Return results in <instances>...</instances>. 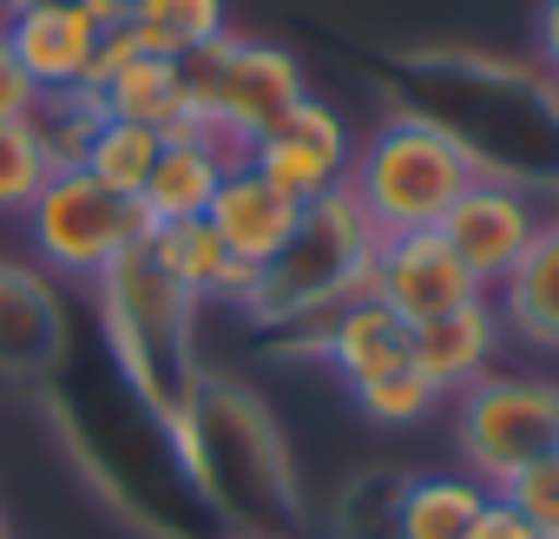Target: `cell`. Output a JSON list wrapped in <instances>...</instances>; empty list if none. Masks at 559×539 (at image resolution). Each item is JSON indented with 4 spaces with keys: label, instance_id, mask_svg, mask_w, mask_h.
I'll use <instances>...</instances> for the list:
<instances>
[{
    "label": "cell",
    "instance_id": "cell-7",
    "mask_svg": "<svg viewBox=\"0 0 559 539\" xmlns=\"http://www.w3.org/2000/svg\"><path fill=\"white\" fill-rule=\"evenodd\" d=\"M27 250L53 284H99V270L112 256H126L132 243H145V211L132 197H112L93 171H53L40 184V197L21 211Z\"/></svg>",
    "mask_w": 559,
    "mask_h": 539
},
{
    "label": "cell",
    "instance_id": "cell-17",
    "mask_svg": "<svg viewBox=\"0 0 559 539\" xmlns=\"http://www.w3.org/2000/svg\"><path fill=\"white\" fill-rule=\"evenodd\" d=\"M230 165H237V158H230L224 145H211V139H178V145H165L158 165H152V178H145V191H139L145 230L204 217L211 197H217V178H224Z\"/></svg>",
    "mask_w": 559,
    "mask_h": 539
},
{
    "label": "cell",
    "instance_id": "cell-24",
    "mask_svg": "<svg viewBox=\"0 0 559 539\" xmlns=\"http://www.w3.org/2000/svg\"><path fill=\"white\" fill-rule=\"evenodd\" d=\"M500 500H507L520 519H533L546 539H559V447L539 454V460H526V467L500 487Z\"/></svg>",
    "mask_w": 559,
    "mask_h": 539
},
{
    "label": "cell",
    "instance_id": "cell-8",
    "mask_svg": "<svg viewBox=\"0 0 559 539\" xmlns=\"http://www.w3.org/2000/svg\"><path fill=\"white\" fill-rule=\"evenodd\" d=\"M349 158H356V132L317 93L297 99L284 119H276L263 139H250V152H243L250 171H263L276 191L297 197V204H317V197L343 191L349 184Z\"/></svg>",
    "mask_w": 559,
    "mask_h": 539
},
{
    "label": "cell",
    "instance_id": "cell-26",
    "mask_svg": "<svg viewBox=\"0 0 559 539\" xmlns=\"http://www.w3.org/2000/svg\"><path fill=\"white\" fill-rule=\"evenodd\" d=\"M467 539H546V532H539L533 519H520V513L493 493V500L480 506V519H474V532H467Z\"/></svg>",
    "mask_w": 559,
    "mask_h": 539
},
{
    "label": "cell",
    "instance_id": "cell-27",
    "mask_svg": "<svg viewBox=\"0 0 559 539\" xmlns=\"http://www.w3.org/2000/svg\"><path fill=\"white\" fill-rule=\"evenodd\" d=\"M533 60L539 73L559 80V0H539V14H533Z\"/></svg>",
    "mask_w": 559,
    "mask_h": 539
},
{
    "label": "cell",
    "instance_id": "cell-15",
    "mask_svg": "<svg viewBox=\"0 0 559 539\" xmlns=\"http://www.w3.org/2000/svg\"><path fill=\"white\" fill-rule=\"evenodd\" d=\"M304 356H317L343 388H362L376 375L408 369V323L395 310H382L376 297H356L304 336Z\"/></svg>",
    "mask_w": 559,
    "mask_h": 539
},
{
    "label": "cell",
    "instance_id": "cell-16",
    "mask_svg": "<svg viewBox=\"0 0 559 539\" xmlns=\"http://www.w3.org/2000/svg\"><path fill=\"white\" fill-rule=\"evenodd\" d=\"M204 224L217 230V243H224L230 256H243V263H270L276 250L297 237L304 204H297V197H284L263 171H250V165L237 158V165L217 178V197H211Z\"/></svg>",
    "mask_w": 559,
    "mask_h": 539
},
{
    "label": "cell",
    "instance_id": "cell-1",
    "mask_svg": "<svg viewBox=\"0 0 559 539\" xmlns=\"http://www.w3.org/2000/svg\"><path fill=\"white\" fill-rule=\"evenodd\" d=\"M171 447L204 500V513L230 539H290L304 519L297 467L276 415L230 375H204L198 395L171 415Z\"/></svg>",
    "mask_w": 559,
    "mask_h": 539
},
{
    "label": "cell",
    "instance_id": "cell-22",
    "mask_svg": "<svg viewBox=\"0 0 559 539\" xmlns=\"http://www.w3.org/2000/svg\"><path fill=\"white\" fill-rule=\"evenodd\" d=\"M349 402H356L362 421H376V428H389V434H415V428H428V421L448 408V402L415 375V362L395 369V375H376V382L349 388Z\"/></svg>",
    "mask_w": 559,
    "mask_h": 539
},
{
    "label": "cell",
    "instance_id": "cell-31",
    "mask_svg": "<svg viewBox=\"0 0 559 539\" xmlns=\"http://www.w3.org/2000/svg\"><path fill=\"white\" fill-rule=\"evenodd\" d=\"M552 217H559V204H552Z\"/></svg>",
    "mask_w": 559,
    "mask_h": 539
},
{
    "label": "cell",
    "instance_id": "cell-18",
    "mask_svg": "<svg viewBox=\"0 0 559 539\" xmlns=\"http://www.w3.org/2000/svg\"><path fill=\"white\" fill-rule=\"evenodd\" d=\"M493 493L461 474V467H435V474H408L395 487V506H389V532L395 539H467L480 506Z\"/></svg>",
    "mask_w": 559,
    "mask_h": 539
},
{
    "label": "cell",
    "instance_id": "cell-14",
    "mask_svg": "<svg viewBox=\"0 0 559 539\" xmlns=\"http://www.w3.org/2000/svg\"><path fill=\"white\" fill-rule=\"evenodd\" d=\"M500 356H507V330H500V316H493L487 297L467 303V310H448V316H435L421 330H408V362H415V375L441 402H454L461 388H474L480 375H493Z\"/></svg>",
    "mask_w": 559,
    "mask_h": 539
},
{
    "label": "cell",
    "instance_id": "cell-30",
    "mask_svg": "<svg viewBox=\"0 0 559 539\" xmlns=\"http://www.w3.org/2000/svg\"><path fill=\"white\" fill-rule=\"evenodd\" d=\"M0 539H14V519H8V506H0Z\"/></svg>",
    "mask_w": 559,
    "mask_h": 539
},
{
    "label": "cell",
    "instance_id": "cell-21",
    "mask_svg": "<svg viewBox=\"0 0 559 539\" xmlns=\"http://www.w3.org/2000/svg\"><path fill=\"white\" fill-rule=\"evenodd\" d=\"M145 250H152V263L165 270V277H171L178 290H191L198 303H211L224 263H230V250L217 243V230H211L204 217H191V224H158V230L145 237Z\"/></svg>",
    "mask_w": 559,
    "mask_h": 539
},
{
    "label": "cell",
    "instance_id": "cell-25",
    "mask_svg": "<svg viewBox=\"0 0 559 539\" xmlns=\"http://www.w3.org/2000/svg\"><path fill=\"white\" fill-rule=\"evenodd\" d=\"M34 112H40V86L27 80L21 53L8 47V27H0V125H21V119H34Z\"/></svg>",
    "mask_w": 559,
    "mask_h": 539
},
{
    "label": "cell",
    "instance_id": "cell-6",
    "mask_svg": "<svg viewBox=\"0 0 559 539\" xmlns=\"http://www.w3.org/2000/svg\"><path fill=\"white\" fill-rule=\"evenodd\" d=\"M454 467L500 493L526 460L559 447V382L539 369H493L454 402Z\"/></svg>",
    "mask_w": 559,
    "mask_h": 539
},
{
    "label": "cell",
    "instance_id": "cell-4",
    "mask_svg": "<svg viewBox=\"0 0 559 539\" xmlns=\"http://www.w3.org/2000/svg\"><path fill=\"white\" fill-rule=\"evenodd\" d=\"M467 184H474L467 152L408 106H395L369 139H356V158H349V197L362 204L376 237L435 230Z\"/></svg>",
    "mask_w": 559,
    "mask_h": 539
},
{
    "label": "cell",
    "instance_id": "cell-13",
    "mask_svg": "<svg viewBox=\"0 0 559 539\" xmlns=\"http://www.w3.org/2000/svg\"><path fill=\"white\" fill-rule=\"evenodd\" d=\"M0 27H8V47L21 53V67H27V80L40 86V99H67V93H80L86 73H93V60H99V40H106L80 0L21 8V14H8Z\"/></svg>",
    "mask_w": 559,
    "mask_h": 539
},
{
    "label": "cell",
    "instance_id": "cell-23",
    "mask_svg": "<svg viewBox=\"0 0 559 539\" xmlns=\"http://www.w3.org/2000/svg\"><path fill=\"white\" fill-rule=\"evenodd\" d=\"M47 178H53V158H47L34 119L0 125V217H21V211L40 197Z\"/></svg>",
    "mask_w": 559,
    "mask_h": 539
},
{
    "label": "cell",
    "instance_id": "cell-19",
    "mask_svg": "<svg viewBox=\"0 0 559 539\" xmlns=\"http://www.w3.org/2000/svg\"><path fill=\"white\" fill-rule=\"evenodd\" d=\"M126 27L152 53H171V60H191L198 47L230 34L224 0H126Z\"/></svg>",
    "mask_w": 559,
    "mask_h": 539
},
{
    "label": "cell",
    "instance_id": "cell-10",
    "mask_svg": "<svg viewBox=\"0 0 559 539\" xmlns=\"http://www.w3.org/2000/svg\"><path fill=\"white\" fill-rule=\"evenodd\" d=\"M73 356V316L34 256H0V382L47 388Z\"/></svg>",
    "mask_w": 559,
    "mask_h": 539
},
{
    "label": "cell",
    "instance_id": "cell-20",
    "mask_svg": "<svg viewBox=\"0 0 559 539\" xmlns=\"http://www.w3.org/2000/svg\"><path fill=\"white\" fill-rule=\"evenodd\" d=\"M158 152H165V139H158L152 125H132V119H99V125H93V139H86L80 171H93L112 197H132V204H139V191H145V178H152Z\"/></svg>",
    "mask_w": 559,
    "mask_h": 539
},
{
    "label": "cell",
    "instance_id": "cell-11",
    "mask_svg": "<svg viewBox=\"0 0 559 539\" xmlns=\"http://www.w3.org/2000/svg\"><path fill=\"white\" fill-rule=\"evenodd\" d=\"M539 224H546V204H539L533 191L500 184V178H474V184L448 204V217H441L435 230H441V237H448V250L474 270V284H480V290H493L507 270L533 250Z\"/></svg>",
    "mask_w": 559,
    "mask_h": 539
},
{
    "label": "cell",
    "instance_id": "cell-28",
    "mask_svg": "<svg viewBox=\"0 0 559 539\" xmlns=\"http://www.w3.org/2000/svg\"><path fill=\"white\" fill-rule=\"evenodd\" d=\"M80 8L93 14V27H99V34H112V27H126V0H80Z\"/></svg>",
    "mask_w": 559,
    "mask_h": 539
},
{
    "label": "cell",
    "instance_id": "cell-12",
    "mask_svg": "<svg viewBox=\"0 0 559 539\" xmlns=\"http://www.w3.org/2000/svg\"><path fill=\"white\" fill-rule=\"evenodd\" d=\"M487 303L507 330V349H520L533 362H559V217H552V204H546L533 250L487 290Z\"/></svg>",
    "mask_w": 559,
    "mask_h": 539
},
{
    "label": "cell",
    "instance_id": "cell-9",
    "mask_svg": "<svg viewBox=\"0 0 559 539\" xmlns=\"http://www.w3.org/2000/svg\"><path fill=\"white\" fill-rule=\"evenodd\" d=\"M369 297L382 310H395L408 330L480 303L487 290L474 284V270L448 250L441 230H389L376 237V263H369Z\"/></svg>",
    "mask_w": 559,
    "mask_h": 539
},
{
    "label": "cell",
    "instance_id": "cell-29",
    "mask_svg": "<svg viewBox=\"0 0 559 539\" xmlns=\"http://www.w3.org/2000/svg\"><path fill=\"white\" fill-rule=\"evenodd\" d=\"M8 14H21V8H53V0H0Z\"/></svg>",
    "mask_w": 559,
    "mask_h": 539
},
{
    "label": "cell",
    "instance_id": "cell-2",
    "mask_svg": "<svg viewBox=\"0 0 559 539\" xmlns=\"http://www.w3.org/2000/svg\"><path fill=\"white\" fill-rule=\"evenodd\" d=\"M93 310H99V349H106V362L171 428V415L204 382V369H198V310L204 303L165 277L145 243H132L126 256H112L99 270Z\"/></svg>",
    "mask_w": 559,
    "mask_h": 539
},
{
    "label": "cell",
    "instance_id": "cell-3",
    "mask_svg": "<svg viewBox=\"0 0 559 539\" xmlns=\"http://www.w3.org/2000/svg\"><path fill=\"white\" fill-rule=\"evenodd\" d=\"M369 263H376V224L362 217V204L343 184V191L304 204L297 237L263 263V284H257L243 316L257 330L310 336L323 316H336L343 303L369 297Z\"/></svg>",
    "mask_w": 559,
    "mask_h": 539
},
{
    "label": "cell",
    "instance_id": "cell-5",
    "mask_svg": "<svg viewBox=\"0 0 559 539\" xmlns=\"http://www.w3.org/2000/svg\"><path fill=\"white\" fill-rule=\"evenodd\" d=\"M185 99H191L204 139L224 145L230 158H243L250 139H263L297 99H310V80L290 47L224 34L185 60Z\"/></svg>",
    "mask_w": 559,
    "mask_h": 539
}]
</instances>
